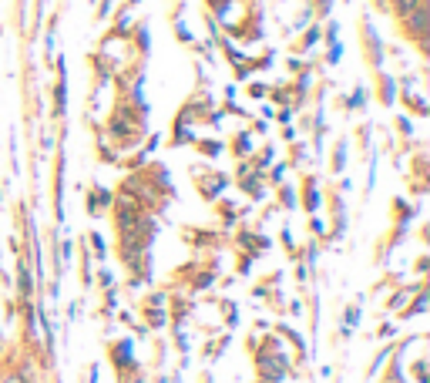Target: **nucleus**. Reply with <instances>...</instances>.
Wrapping results in <instances>:
<instances>
[{
  "instance_id": "obj_3",
  "label": "nucleus",
  "mask_w": 430,
  "mask_h": 383,
  "mask_svg": "<svg viewBox=\"0 0 430 383\" xmlns=\"http://www.w3.org/2000/svg\"><path fill=\"white\" fill-rule=\"evenodd\" d=\"M131 215H138V209H135L131 202H122V205H118V222H122V226H131Z\"/></svg>"
},
{
  "instance_id": "obj_1",
  "label": "nucleus",
  "mask_w": 430,
  "mask_h": 383,
  "mask_svg": "<svg viewBox=\"0 0 430 383\" xmlns=\"http://www.w3.org/2000/svg\"><path fill=\"white\" fill-rule=\"evenodd\" d=\"M403 24L414 31V37H424V31H427V7H417L414 14L403 17Z\"/></svg>"
},
{
  "instance_id": "obj_2",
  "label": "nucleus",
  "mask_w": 430,
  "mask_h": 383,
  "mask_svg": "<svg viewBox=\"0 0 430 383\" xmlns=\"http://www.w3.org/2000/svg\"><path fill=\"white\" fill-rule=\"evenodd\" d=\"M393 7H397L400 17H407V14H414L417 7H424V0H393Z\"/></svg>"
},
{
  "instance_id": "obj_4",
  "label": "nucleus",
  "mask_w": 430,
  "mask_h": 383,
  "mask_svg": "<svg viewBox=\"0 0 430 383\" xmlns=\"http://www.w3.org/2000/svg\"><path fill=\"white\" fill-rule=\"evenodd\" d=\"M0 383H24V377H17V373H11V377H4Z\"/></svg>"
}]
</instances>
